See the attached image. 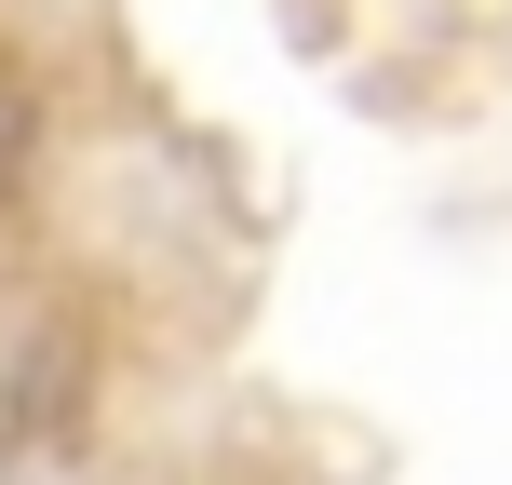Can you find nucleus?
<instances>
[{"instance_id": "f03ea898", "label": "nucleus", "mask_w": 512, "mask_h": 485, "mask_svg": "<svg viewBox=\"0 0 512 485\" xmlns=\"http://www.w3.org/2000/svg\"><path fill=\"white\" fill-rule=\"evenodd\" d=\"M27 176H41V68L0 41V216L27 203Z\"/></svg>"}, {"instance_id": "f257e3e1", "label": "nucleus", "mask_w": 512, "mask_h": 485, "mask_svg": "<svg viewBox=\"0 0 512 485\" xmlns=\"http://www.w3.org/2000/svg\"><path fill=\"white\" fill-rule=\"evenodd\" d=\"M95 391H108L95 310H41V324H14V351H0V445H14V459H68V445L95 432Z\"/></svg>"}]
</instances>
